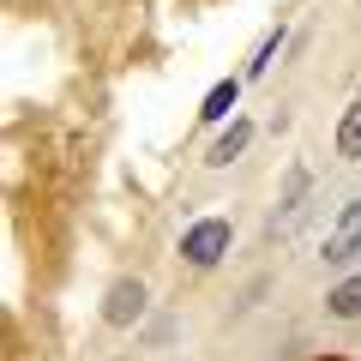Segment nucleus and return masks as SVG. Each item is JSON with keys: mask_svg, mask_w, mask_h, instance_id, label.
Returning a JSON list of instances; mask_svg holds the SVG:
<instances>
[{"mask_svg": "<svg viewBox=\"0 0 361 361\" xmlns=\"http://www.w3.org/2000/svg\"><path fill=\"white\" fill-rule=\"evenodd\" d=\"M103 319L115 325V331H127V325L145 319V283H139V277H121V283H109V295H103Z\"/></svg>", "mask_w": 361, "mask_h": 361, "instance_id": "2", "label": "nucleus"}, {"mask_svg": "<svg viewBox=\"0 0 361 361\" xmlns=\"http://www.w3.org/2000/svg\"><path fill=\"white\" fill-rule=\"evenodd\" d=\"M241 103V78H223V85H211L205 109H199V121H229V109Z\"/></svg>", "mask_w": 361, "mask_h": 361, "instance_id": "5", "label": "nucleus"}, {"mask_svg": "<svg viewBox=\"0 0 361 361\" xmlns=\"http://www.w3.org/2000/svg\"><path fill=\"white\" fill-rule=\"evenodd\" d=\"M223 253H229V223L223 217H205V223H193V229L180 235V259L187 265H217Z\"/></svg>", "mask_w": 361, "mask_h": 361, "instance_id": "1", "label": "nucleus"}, {"mask_svg": "<svg viewBox=\"0 0 361 361\" xmlns=\"http://www.w3.org/2000/svg\"><path fill=\"white\" fill-rule=\"evenodd\" d=\"M325 307H331L337 319H361V271H355V277H343V283L325 295Z\"/></svg>", "mask_w": 361, "mask_h": 361, "instance_id": "6", "label": "nucleus"}, {"mask_svg": "<svg viewBox=\"0 0 361 361\" xmlns=\"http://www.w3.org/2000/svg\"><path fill=\"white\" fill-rule=\"evenodd\" d=\"M277 49H283V25H277L265 42H259V54L247 61V78H265V73H271V61H277Z\"/></svg>", "mask_w": 361, "mask_h": 361, "instance_id": "8", "label": "nucleus"}, {"mask_svg": "<svg viewBox=\"0 0 361 361\" xmlns=\"http://www.w3.org/2000/svg\"><path fill=\"white\" fill-rule=\"evenodd\" d=\"M337 157H361V103H349L337 121Z\"/></svg>", "mask_w": 361, "mask_h": 361, "instance_id": "7", "label": "nucleus"}, {"mask_svg": "<svg viewBox=\"0 0 361 361\" xmlns=\"http://www.w3.org/2000/svg\"><path fill=\"white\" fill-rule=\"evenodd\" d=\"M247 139H253V121H241V115H235L229 127L217 133V145H211V151H205V163H211V169H229L235 157L247 151Z\"/></svg>", "mask_w": 361, "mask_h": 361, "instance_id": "4", "label": "nucleus"}, {"mask_svg": "<svg viewBox=\"0 0 361 361\" xmlns=\"http://www.w3.org/2000/svg\"><path fill=\"white\" fill-rule=\"evenodd\" d=\"M355 253H361V199H349L343 217H337V229L325 235V265H349Z\"/></svg>", "mask_w": 361, "mask_h": 361, "instance_id": "3", "label": "nucleus"}]
</instances>
